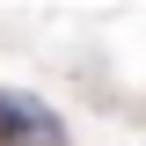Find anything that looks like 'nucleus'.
Masks as SVG:
<instances>
[{
    "mask_svg": "<svg viewBox=\"0 0 146 146\" xmlns=\"http://www.w3.org/2000/svg\"><path fill=\"white\" fill-rule=\"evenodd\" d=\"M0 146H66V124L36 95H7L0 88Z\"/></svg>",
    "mask_w": 146,
    "mask_h": 146,
    "instance_id": "nucleus-1",
    "label": "nucleus"
}]
</instances>
